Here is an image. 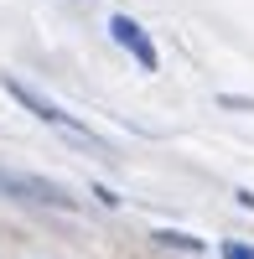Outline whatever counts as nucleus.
Masks as SVG:
<instances>
[{"mask_svg":"<svg viewBox=\"0 0 254 259\" xmlns=\"http://www.w3.org/2000/svg\"><path fill=\"white\" fill-rule=\"evenodd\" d=\"M156 244H166V249H187V254H202V239H192V233H172V228H161Z\"/></svg>","mask_w":254,"mask_h":259,"instance_id":"4","label":"nucleus"},{"mask_svg":"<svg viewBox=\"0 0 254 259\" xmlns=\"http://www.w3.org/2000/svg\"><path fill=\"white\" fill-rule=\"evenodd\" d=\"M6 94L21 104V109H31L41 124H52V130H62V135H68V140H78V145H89V150H104V140L94 135V130L89 124H78L68 109H57V104L52 99H41L36 89H31V83H21V78H6Z\"/></svg>","mask_w":254,"mask_h":259,"instance_id":"1","label":"nucleus"},{"mask_svg":"<svg viewBox=\"0 0 254 259\" xmlns=\"http://www.w3.org/2000/svg\"><path fill=\"white\" fill-rule=\"evenodd\" d=\"M109 36H114L119 47L135 57V68H140V73H156V68H161L156 41L145 36V26H140V21H130V16H109Z\"/></svg>","mask_w":254,"mask_h":259,"instance_id":"3","label":"nucleus"},{"mask_svg":"<svg viewBox=\"0 0 254 259\" xmlns=\"http://www.w3.org/2000/svg\"><path fill=\"white\" fill-rule=\"evenodd\" d=\"M223 259H254L249 244H223Z\"/></svg>","mask_w":254,"mask_h":259,"instance_id":"5","label":"nucleus"},{"mask_svg":"<svg viewBox=\"0 0 254 259\" xmlns=\"http://www.w3.org/2000/svg\"><path fill=\"white\" fill-rule=\"evenodd\" d=\"M0 197L36 202V207H73V197L47 177H26V171H0Z\"/></svg>","mask_w":254,"mask_h":259,"instance_id":"2","label":"nucleus"}]
</instances>
